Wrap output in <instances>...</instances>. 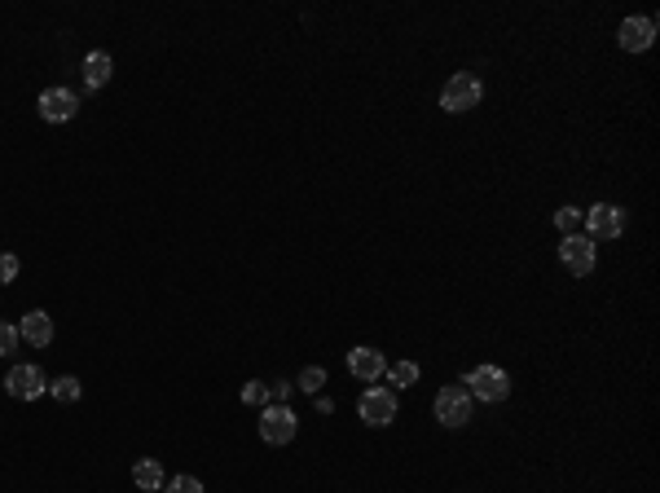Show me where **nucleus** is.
Returning a JSON list of instances; mask_svg holds the SVG:
<instances>
[{
	"mask_svg": "<svg viewBox=\"0 0 660 493\" xmlns=\"http://www.w3.org/2000/svg\"><path fill=\"white\" fill-rule=\"evenodd\" d=\"M462 387L471 392V401H489V405H498V401L510 396V379H507L502 366H476V370L462 379Z\"/></svg>",
	"mask_w": 660,
	"mask_h": 493,
	"instance_id": "obj_1",
	"label": "nucleus"
},
{
	"mask_svg": "<svg viewBox=\"0 0 660 493\" xmlns=\"http://www.w3.org/2000/svg\"><path fill=\"white\" fill-rule=\"evenodd\" d=\"M480 98H484V84H480V75H471V71H458L454 80L441 89V110L462 115V110H476V106H480Z\"/></svg>",
	"mask_w": 660,
	"mask_h": 493,
	"instance_id": "obj_2",
	"label": "nucleus"
},
{
	"mask_svg": "<svg viewBox=\"0 0 660 493\" xmlns=\"http://www.w3.org/2000/svg\"><path fill=\"white\" fill-rule=\"evenodd\" d=\"M296 432H300V419H296V410H291V405L269 401V405L260 410V437L269 440V445H291Z\"/></svg>",
	"mask_w": 660,
	"mask_h": 493,
	"instance_id": "obj_3",
	"label": "nucleus"
},
{
	"mask_svg": "<svg viewBox=\"0 0 660 493\" xmlns=\"http://www.w3.org/2000/svg\"><path fill=\"white\" fill-rule=\"evenodd\" d=\"M595 260H599V251H595V242H590L586 234H563V242H559V265H563L568 274L590 277L595 274Z\"/></svg>",
	"mask_w": 660,
	"mask_h": 493,
	"instance_id": "obj_4",
	"label": "nucleus"
},
{
	"mask_svg": "<svg viewBox=\"0 0 660 493\" xmlns=\"http://www.w3.org/2000/svg\"><path fill=\"white\" fill-rule=\"evenodd\" d=\"M356 414H361V423H370V428H388V423L397 419V392H392V387H365V392L356 396Z\"/></svg>",
	"mask_w": 660,
	"mask_h": 493,
	"instance_id": "obj_5",
	"label": "nucleus"
},
{
	"mask_svg": "<svg viewBox=\"0 0 660 493\" xmlns=\"http://www.w3.org/2000/svg\"><path fill=\"white\" fill-rule=\"evenodd\" d=\"M471 392L462 384H450L436 392V423H445V428H462V423H471Z\"/></svg>",
	"mask_w": 660,
	"mask_h": 493,
	"instance_id": "obj_6",
	"label": "nucleus"
},
{
	"mask_svg": "<svg viewBox=\"0 0 660 493\" xmlns=\"http://www.w3.org/2000/svg\"><path fill=\"white\" fill-rule=\"evenodd\" d=\"M581 220H586V229H590V234H586L590 242H595V238L608 242V238H621V234H625V212H621L616 203H595L590 212H581Z\"/></svg>",
	"mask_w": 660,
	"mask_h": 493,
	"instance_id": "obj_7",
	"label": "nucleus"
},
{
	"mask_svg": "<svg viewBox=\"0 0 660 493\" xmlns=\"http://www.w3.org/2000/svg\"><path fill=\"white\" fill-rule=\"evenodd\" d=\"M4 392L18 396V401H36L40 392H49V379H45L40 366H13V370L4 375Z\"/></svg>",
	"mask_w": 660,
	"mask_h": 493,
	"instance_id": "obj_8",
	"label": "nucleus"
},
{
	"mask_svg": "<svg viewBox=\"0 0 660 493\" xmlns=\"http://www.w3.org/2000/svg\"><path fill=\"white\" fill-rule=\"evenodd\" d=\"M616 40H621L625 54H647L652 40H656V18H625L616 27Z\"/></svg>",
	"mask_w": 660,
	"mask_h": 493,
	"instance_id": "obj_9",
	"label": "nucleus"
},
{
	"mask_svg": "<svg viewBox=\"0 0 660 493\" xmlns=\"http://www.w3.org/2000/svg\"><path fill=\"white\" fill-rule=\"evenodd\" d=\"M36 106H40V119H45V123H66V119H75L80 102H75L71 89H45Z\"/></svg>",
	"mask_w": 660,
	"mask_h": 493,
	"instance_id": "obj_10",
	"label": "nucleus"
},
{
	"mask_svg": "<svg viewBox=\"0 0 660 493\" xmlns=\"http://www.w3.org/2000/svg\"><path fill=\"white\" fill-rule=\"evenodd\" d=\"M348 370H353L356 379H365V384H374V379H383L388 375V357L379 353V348H353L348 353Z\"/></svg>",
	"mask_w": 660,
	"mask_h": 493,
	"instance_id": "obj_11",
	"label": "nucleus"
},
{
	"mask_svg": "<svg viewBox=\"0 0 660 493\" xmlns=\"http://www.w3.org/2000/svg\"><path fill=\"white\" fill-rule=\"evenodd\" d=\"M18 339H27L31 348H49L53 344V318L49 313H40V309H31V313L18 322Z\"/></svg>",
	"mask_w": 660,
	"mask_h": 493,
	"instance_id": "obj_12",
	"label": "nucleus"
},
{
	"mask_svg": "<svg viewBox=\"0 0 660 493\" xmlns=\"http://www.w3.org/2000/svg\"><path fill=\"white\" fill-rule=\"evenodd\" d=\"M133 480H137V489L141 493H159L167 485V476H163V463L159 458H137V467H133Z\"/></svg>",
	"mask_w": 660,
	"mask_h": 493,
	"instance_id": "obj_13",
	"label": "nucleus"
},
{
	"mask_svg": "<svg viewBox=\"0 0 660 493\" xmlns=\"http://www.w3.org/2000/svg\"><path fill=\"white\" fill-rule=\"evenodd\" d=\"M110 71H115V62H110L106 54H89V57H84V84H89V89H106Z\"/></svg>",
	"mask_w": 660,
	"mask_h": 493,
	"instance_id": "obj_14",
	"label": "nucleus"
},
{
	"mask_svg": "<svg viewBox=\"0 0 660 493\" xmlns=\"http://www.w3.org/2000/svg\"><path fill=\"white\" fill-rule=\"evenodd\" d=\"M418 375H423V370H418L414 361H397V366H388V384H392V387H414V384H418Z\"/></svg>",
	"mask_w": 660,
	"mask_h": 493,
	"instance_id": "obj_15",
	"label": "nucleus"
},
{
	"mask_svg": "<svg viewBox=\"0 0 660 493\" xmlns=\"http://www.w3.org/2000/svg\"><path fill=\"white\" fill-rule=\"evenodd\" d=\"M49 392L62 401V405H71V401H80V379L75 375H62V379H53Z\"/></svg>",
	"mask_w": 660,
	"mask_h": 493,
	"instance_id": "obj_16",
	"label": "nucleus"
},
{
	"mask_svg": "<svg viewBox=\"0 0 660 493\" xmlns=\"http://www.w3.org/2000/svg\"><path fill=\"white\" fill-rule=\"evenodd\" d=\"M243 405H260V410H264V405H269V384H243Z\"/></svg>",
	"mask_w": 660,
	"mask_h": 493,
	"instance_id": "obj_17",
	"label": "nucleus"
},
{
	"mask_svg": "<svg viewBox=\"0 0 660 493\" xmlns=\"http://www.w3.org/2000/svg\"><path fill=\"white\" fill-rule=\"evenodd\" d=\"M163 489L167 493H203V480H199V476H172Z\"/></svg>",
	"mask_w": 660,
	"mask_h": 493,
	"instance_id": "obj_18",
	"label": "nucleus"
},
{
	"mask_svg": "<svg viewBox=\"0 0 660 493\" xmlns=\"http://www.w3.org/2000/svg\"><path fill=\"white\" fill-rule=\"evenodd\" d=\"M555 225L563 229V234H572V229L581 225V208H568V203H563V208L555 212Z\"/></svg>",
	"mask_w": 660,
	"mask_h": 493,
	"instance_id": "obj_19",
	"label": "nucleus"
},
{
	"mask_svg": "<svg viewBox=\"0 0 660 493\" xmlns=\"http://www.w3.org/2000/svg\"><path fill=\"white\" fill-rule=\"evenodd\" d=\"M300 387L317 396V387H326V370H321V366H308L304 375H300Z\"/></svg>",
	"mask_w": 660,
	"mask_h": 493,
	"instance_id": "obj_20",
	"label": "nucleus"
},
{
	"mask_svg": "<svg viewBox=\"0 0 660 493\" xmlns=\"http://www.w3.org/2000/svg\"><path fill=\"white\" fill-rule=\"evenodd\" d=\"M18 269H22V265H18V256H9V251H0V286H9V282L18 277Z\"/></svg>",
	"mask_w": 660,
	"mask_h": 493,
	"instance_id": "obj_21",
	"label": "nucleus"
},
{
	"mask_svg": "<svg viewBox=\"0 0 660 493\" xmlns=\"http://www.w3.org/2000/svg\"><path fill=\"white\" fill-rule=\"evenodd\" d=\"M18 348V327H9V322H0V357H9Z\"/></svg>",
	"mask_w": 660,
	"mask_h": 493,
	"instance_id": "obj_22",
	"label": "nucleus"
},
{
	"mask_svg": "<svg viewBox=\"0 0 660 493\" xmlns=\"http://www.w3.org/2000/svg\"><path fill=\"white\" fill-rule=\"evenodd\" d=\"M287 396H291V384H287V379H278V384H269V401H278V405H287Z\"/></svg>",
	"mask_w": 660,
	"mask_h": 493,
	"instance_id": "obj_23",
	"label": "nucleus"
}]
</instances>
